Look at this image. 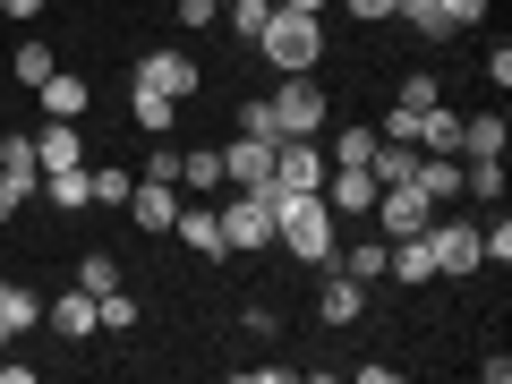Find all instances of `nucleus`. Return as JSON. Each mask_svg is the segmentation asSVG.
Returning <instances> with one entry per match:
<instances>
[{"label":"nucleus","mask_w":512,"mask_h":384,"mask_svg":"<svg viewBox=\"0 0 512 384\" xmlns=\"http://www.w3.org/2000/svg\"><path fill=\"white\" fill-rule=\"evenodd\" d=\"M265 197H274V239L282 248H291L299 265H333V248H342V239H333V205L316 197V188H274V180H265Z\"/></svg>","instance_id":"nucleus-1"},{"label":"nucleus","mask_w":512,"mask_h":384,"mask_svg":"<svg viewBox=\"0 0 512 384\" xmlns=\"http://www.w3.org/2000/svg\"><path fill=\"white\" fill-rule=\"evenodd\" d=\"M256 52L274 60L282 77H308L316 60H325V18H316V9H282V0H274V18H265Z\"/></svg>","instance_id":"nucleus-2"},{"label":"nucleus","mask_w":512,"mask_h":384,"mask_svg":"<svg viewBox=\"0 0 512 384\" xmlns=\"http://www.w3.org/2000/svg\"><path fill=\"white\" fill-rule=\"evenodd\" d=\"M222 214V248L248 256V248H274V197L265 188H231V205H214Z\"/></svg>","instance_id":"nucleus-3"},{"label":"nucleus","mask_w":512,"mask_h":384,"mask_svg":"<svg viewBox=\"0 0 512 384\" xmlns=\"http://www.w3.org/2000/svg\"><path fill=\"white\" fill-rule=\"evenodd\" d=\"M265 103H274V128H282V137H325V120H333V111H325V86H308V77H291V86L265 94Z\"/></svg>","instance_id":"nucleus-4"},{"label":"nucleus","mask_w":512,"mask_h":384,"mask_svg":"<svg viewBox=\"0 0 512 384\" xmlns=\"http://www.w3.org/2000/svg\"><path fill=\"white\" fill-rule=\"evenodd\" d=\"M427 256H436V274H478L487 265L470 222H427Z\"/></svg>","instance_id":"nucleus-5"},{"label":"nucleus","mask_w":512,"mask_h":384,"mask_svg":"<svg viewBox=\"0 0 512 384\" xmlns=\"http://www.w3.org/2000/svg\"><path fill=\"white\" fill-rule=\"evenodd\" d=\"M274 188H325V146L316 137H282L274 146Z\"/></svg>","instance_id":"nucleus-6"},{"label":"nucleus","mask_w":512,"mask_h":384,"mask_svg":"<svg viewBox=\"0 0 512 384\" xmlns=\"http://www.w3.org/2000/svg\"><path fill=\"white\" fill-rule=\"evenodd\" d=\"M128 222H137V231H171V222H180V188H171V180H137V188H128Z\"/></svg>","instance_id":"nucleus-7"},{"label":"nucleus","mask_w":512,"mask_h":384,"mask_svg":"<svg viewBox=\"0 0 512 384\" xmlns=\"http://www.w3.org/2000/svg\"><path fill=\"white\" fill-rule=\"evenodd\" d=\"M137 86H154V94L180 103V94H197L205 77H197V60H188V52H146V60H137Z\"/></svg>","instance_id":"nucleus-8"},{"label":"nucleus","mask_w":512,"mask_h":384,"mask_svg":"<svg viewBox=\"0 0 512 384\" xmlns=\"http://www.w3.org/2000/svg\"><path fill=\"white\" fill-rule=\"evenodd\" d=\"M222 180H231V188H265V180H274V146H265V137L222 146Z\"/></svg>","instance_id":"nucleus-9"},{"label":"nucleus","mask_w":512,"mask_h":384,"mask_svg":"<svg viewBox=\"0 0 512 384\" xmlns=\"http://www.w3.org/2000/svg\"><path fill=\"white\" fill-rule=\"evenodd\" d=\"M35 163H43V171H77V163H86V137H77V120H43Z\"/></svg>","instance_id":"nucleus-10"},{"label":"nucleus","mask_w":512,"mask_h":384,"mask_svg":"<svg viewBox=\"0 0 512 384\" xmlns=\"http://www.w3.org/2000/svg\"><path fill=\"white\" fill-rule=\"evenodd\" d=\"M359 308H367V282H350L342 265H333L325 291H316V316H325V325H359Z\"/></svg>","instance_id":"nucleus-11"},{"label":"nucleus","mask_w":512,"mask_h":384,"mask_svg":"<svg viewBox=\"0 0 512 384\" xmlns=\"http://www.w3.org/2000/svg\"><path fill=\"white\" fill-rule=\"evenodd\" d=\"M43 325H52L60 342H86V333L103 325V316H94V291H60L52 308H43Z\"/></svg>","instance_id":"nucleus-12"},{"label":"nucleus","mask_w":512,"mask_h":384,"mask_svg":"<svg viewBox=\"0 0 512 384\" xmlns=\"http://www.w3.org/2000/svg\"><path fill=\"white\" fill-rule=\"evenodd\" d=\"M410 188H419L427 205H453V197H461V154H419V171H410Z\"/></svg>","instance_id":"nucleus-13"},{"label":"nucleus","mask_w":512,"mask_h":384,"mask_svg":"<svg viewBox=\"0 0 512 384\" xmlns=\"http://www.w3.org/2000/svg\"><path fill=\"white\" fill-rule=\"evenodd\" d=\"M171 231H180L197 256H214V265L231 256V248H222V214H214V205H180V222H171Z\"/></svg>","instance_id":"nucleus-14"},{"label":"nucleus","mask_w":512,"mask_h":384,"mask_svg":"<svg viewBox=\"0 0 512 384\" xmlns=\"http://www.w3.org/2000/svg\"><path fill=\"white\" fill-rule=\"evenodd\" d=\"M43 120H86V77H69V69H52L43 77Z\"/></svg>","instance_id":"nucleus-15"},{"label":"nucleus","mask_w":512,"mask_h":384,"mask_svg":"<svg viewBox=\"0 0 512 384\" xmlns=\"http://www.w3.org/2000/svg\"><path fill=\"white\" fill-rule=\"evenodd\" d=\"M180 188L188 197H222V146H188L180 154Z\"/></svg>","instance_id":"nucleus-16"},{"label":"nucleus","mask_w":512,"mask_h":384,"mask_svg":"<svg viewBox=\"0 0 512 384\" xmlns=\"http://www.w3.org/2000/svg\"><path fill=\"white\" fill-rule=\"evenodd\" d=\"M333 256H342V248H333ZM384 265H393V239H384V231H367L359 248L342 256V274H350V282H384Z\"/></svg>","instance_id":"nucleus-17"},{"label":"nucleus","mask_w":512,"mask_h":384,"mask_svg":"<svg viewBox=\"0 0 512 384\" xmlns=\"http://www.w3.org/2000/svg\"><path fill=\"white\" fill-rule=\"evenodd\" d=\"M419 154H461V111H444V103L419 111Z\"/></svg>","instance_id":"nucleus-18"},{"label":"nucleus","mask_w":512,"mask_h":384,"mask_svg":"<svg viewBox=\"0 0 512 384\" xmlns=\"http://www.w3.org/2000/svg\"><path fill=\"white\" fill-rule=\"evenodd\" d=\"M384 282H436V256H427V231H419V239H393V265H384Z\"/></svg>","instance_id":"nucleus-19"},{"label":"nucleus","mask_w":512,"mask_h":384,"mask_svg":"<svg viewBox=\"0 0 512 384\" xmlns=\"http://www.w3.org/2000/svg\"><path fill=\"white\" fill-rule=\"evenodd\" d=\"M26 325H43V299H35V291H18V282H0V333L18 342Z\"/></svg>","instance_id":"nucleus-20"},{"label":"nucleus","mask_w":512,"mask_h":384,"mask_svg":"<svg viewBox=\"0 0 512 384\" xmlns=\"http://www.w3.org/2000/svg\"><path fill=\"white\" fill-rule=\"evenodd\" d=\"M128 111H137V128H146V137H171V120H180V103H171V94H154V86L128 94Z\"/></svg>","instance_id":"nucleus-21"},{"label":"nucleus","mask_w":512,"mask_h":384,"mask_svg":"<svg viewBox=\"0 0 512 384\" xmlns=\"http://www.w3.org/2000/svg\"><path fill=\"white\" fill-rule=\"evenodd\" d=\"M504 111H478V120H461V154H504Z\"/></svg>","instance_id":"nucleus-22"},{"label":"nucleus","mask_w":512,"mask_h":384,"mask_svg":"<svg viewBox=\"0 0 512 384\" xmlns=\"http://www.w3.org/2000/svg\"><path fill=\"white\" fill-rule=\"evenodd\" d=\"M43 197H52L60 214H77V205H94V188H86V163H77V171H43Z\"/></svg>","instance_id":"nucleus-23"},{"label":"nucleus","mask_w":512,"mask_h":384,"mask_svg":"<svg viewBox=\"0 0 512 384\" xmlns=\"http://www.w3.org/2000/svg\"><path fill=\"white\" fill-rule=\"evenodd\" d=\"M367 154H376V128H359V120L325 137V163H367Z\"/></svg>","instance_id":"nucleus-24"},{"label":"nucleus","mask_w":512,"mask_h":384,"mask_svg":"<svg viewBox=\"0 0 512 384\" xmlns=\"http://www.w3.org/2000/svg\"><path fill=\"white\" fill-rule=\"evenodd\" d=\"M265 18H274V0H231V9H222V26H231L239 43H256V35H265Z\"/></svg>","instance_id":"nucleus-25"},{"label":"nucleus","mask_w":512,"mask_h":384,"mask_svg":"<svg viewBox=\"0 0 512 384\" xmlns=\"http://www.w3.org/2000/svg\"><path fill=\"white\" fill-rule=\"evenodd\" d=\"M77 291H94V299H103V291H120V265H111L103 248H86V265H77Z\"/></svg>","instance_id":"nucleus-26"},{"label":"nucleus","mask_w":512,"mask_h":384,"mask_svg":"<svg viewBox=\"0 0 512 384\" xmlns=\"http://www.w3.org/2000/svg\"><path fill=\"white\" fill-rule=\"evenodd\" d=\"M9 69H18V86H43L60 60H52V43H18V60H9Z\"/></svg>","instance_id":"nucleus-27"},{"label":"nucleus","mask_w":512,"mask_h":384,"mask_svg":"<svg viewBox=\"0 0 512 384\" xmlns=\"http://www.w3.org/2000/svg\"><path fill=\"white\" fill-rule=\"evenodd\" d=\"M86 188H94V205H128V188H137V180H128V171H86Z\"/></svg>","instance_id":"nucleus-28"},{"label":"nucleus","mask_w":512,"mask_h":384,"mask_svg":"<svg viewBox=\"0 0 512 384\" xmlns=\"http://www.w3.org/2000/svg\"><path fill=\"white\" fill-rule=\"evenodd\" d=\"M94 316H103L111 333H128V325H137V299H128V291H103V299H94Z\"/></svg>","instance_id":"nucleus-29"},{"label":"nucleus","mask_w":512,"mask_h":384,"mask_svg":"<svg viewBox=\"0 0 512 384\" xmlns=\"http://www.w3.org/2000/svg\"><path fill=\"white\" fill-rule=\"evenodd\" d=\"M376 137H393V146H419V111H410V103H393V111H384V128H376Z\"/></svg>","instance_id":"nucleus-30"},{"label":"nucleus","mask_w":512,"mask_h":384,"mask_svg":"<svg viewBox=\"0 0 512 384\" xmlns=\"http://www.w3.org/2000/svg\"><path fill=\"white\" fill-rule=\"evenodd\" d=\"M239 137H265V146H282V128H274V103H248V111H239Z\"/></svg>","instance_id":"nucleus-31"},{"label":"nucleus","mask_w":512,"mask_h":384,"mask_svg":"<svg viewBox=\"0 0 512 384\" xmlns=\"http://www.w3.org/2000/svg\"><path fill=\"white\" fill-rule=\"evenodd\" d=\"M146 180H171V188H180V146H163V137H154V154H146Z\"/></svg>","instance_id":"nucleus-32"},{"label":"nucleus","mask_w":512,"mask_h":384,"mask_svg":"<svg viewBox=\"0 0 512 384\" xmlns=\"http://www.w3.org/2000/svg\"><path fill=\"white\" fill-rule=\"evenodd\" d=\"M180 26H188V35H205V26H222V0H180Z\"/></svg>","instance_id":"nucleus-33"},{"label":"nucleus","mask_w":512,"mask_h":384,"mask_svg":"<svg viewBox=\"0 0 512 384\" xmlns=\"http://www.w3.org/2000/svg\"><path fill=\"white\" fill-rule=\"evenodd\" d=\"M26 197H35V188H26L18 171H0V222H18V205H26Z\"/></svg>","instance_id":"nucleus-34"},{"label":"nucleus","mask_w":512,"mask_h":384,"mask_svg":"<svg viewBox=\"0 0 512 384\" xmlns=\"http://www.w3.org/2000/svg\"><path fill=\"white\" fill-rule=\"evenodd\" d=\"M436 18H444V26H453V35H461V26H470V18H487V0H436Z\"/></svg>","instance_id":"nucleus-35"},{"label":"nucleus","mask_w":512,"mask_h":384,"mask_svg":"<svg viewBox=\"0 0 512 384\" xmlns=\"http://www.w3.org/2000/svg\"><path fill=\"white\" fill-rule=\"evenodd\" d=\"M402 103L427 111V103H444V86H436V77H402Z\"/></svg>","instance_id":"nucleus-36"},{"label":"nucleus","mask_w":512,"mask_h":384,"mask_svg":"<svg viewBox=\"0 0 512 384\" xmlns=\"http://www.w3.org/2000/svg\"><path fill=\"white\" fill-rule=\"evenodd\" d=\"M350 18H393V9H402V0H342Z\"/></svg>","instance_id":"nucleus-37"},{"label":"nucleus","mask_w":512,"mask_h":384,"mask_svg":"<svg viewBox=\"0 0 512 384\" xmlns=\"http://www.w3.org/2000/svg\"><path fill=\"white\" fill-rule=\"evenodd\" d=\"M0 384H35V367H26V359H9V350H0Z\"/></svg>","instance_id":"nucleus-38"},{"label":"nucleus","mask_w":512,"mask_h":384,"mask_svg":"<svg viewBox=\"0 0 512 384\" xmlns=\"http://www.w3.org/2000/svg\"><path fill=\"white\" fill-rule=\"evenodd\" d=\"M43 0H0V18H35Z\"/></svg>","instance_id":"nucleus-39"},{"label":"nucleus","mask_w":512,"mask_h":384,"mask_svg":"<svg viewBox=\"0 0 512 384\" xmlns=\"http://www.w3.org/2000/svg\"><path fill=\"white\" fill-rule=\"evenodd\" d=\"M282 9H316V18H325V9H333V0H282Z\"/></svg>","instance_id":"nucleus-40"},{"label":"nucleus","mask_w":512,"mask_h":384,"mask_svg":"<svg viewBox=\"0 0 512 384\" xmlns=\"http://www.w3.org/2000/svg\"><path fill=\"white\" fill-rule=\"evenodd\" d=\"M0 350H9V333H0Z\"/></svg>","instance_id":"nucleus-41"},{"label":"nucleus","mask_w":512,"mask_h":384,"mask_svg":"<svg viewBox=\"0 0 512 384\" xmlns=\"http://www.w3.org/2000/svg\"><path fill=\"white\" fill-rule=\"evenodd\" d=\"M222 9H231V0H222Z\"/></svg>","instance_id":"nucleus-42"}]
</instances>
